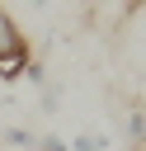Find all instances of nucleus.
Instances as JSON below:
<instances>
[{
	"instance_id": "1",
	"label": "nucleus",
	"mask_w": 146,
	"mask_h": 151,
	"mask_svg": "<svg viewBox=\"0 0 146 151\" xmlns=\"http://www.w3.org/2000/svg\"><path fill=\"white\" fill-rule=\"evenodd\" d=\"M24 42H28V38L19 33V24L9 19V9L0 5V57H9V52H14V47H24Z\"/></svg>"
},
{
	"instance_id": "2",
	"label": "nucleus",
	"mask_w": 146,
	"mask_h": 151,
	"mask_svg": "<svg viewBox=\"0 0 146 151\" xmlns=\"http://www.w3.org/2000/svg\"><path fill=\"white\" fill-rule=\"evenodd\" d=\"M28 61H33V57H28V42H24V47H14L9 57H0V80H19Z\"/></svg>"
},
{
	"instance_id": "3",
	"label": "nucleus",
	"mask_w": 146,
	"mask_h": 151,
	"mask_svg": "<svg viewBox=\"0 0 146 151\" xmlns=\"http://www.w3.org/2000/svg\"><path fill=\"white\" fill-rule=\"evenodd\" d=\"M127 146H132V151L146 146V113H141V109H132V118H127Z\"/></svg>"
},
{
	"instance_id": "4",
	"label": "nucleus",
	"mask_w": 146,
	"mask_h": 151,
	"mask_svg": "<svg viewBox=\"0 0 146 151\" xmlns=\"http://www.w3.org/2000/svg\"><path fill=\"white\" fill-rule=\"evenodd\" d=\"M104 146H108L104 132H80L75 142H66V151H104Z\"/></svg>"
},
{
	"instance_id": "5",
	"label": "nucleus",
	"mask_w": 146,
	"mask_h": 151,
	"mask_svg": "<svg viewBox=\"0 0 146 151\" xmlns=\"http://www.w3.org/2000/svg\"><path fill=\"white\" fill-rule=\"evenodd\" d=\"M33 151H66V142L57 132H42V137H33Z\"/></svg>"
},
{
	"instance_id": "6",
	"label": "nucleus",
	"mask_w": 146,
	"mask_h": 151,
	"mask_svg": "<svg viewBox=\"0 0 146 151\" xmlns=\"http://www.w3.org/2000/svg\"><path fill=\"white\" fill-rule=\"evenodd\" d=\"M5 142H9V146H33V132H24V127H5Z\"/></svg>"
},
{
	"instance_id": "7",
	"label": "nucleus",
	"mask_w": 146,
	"mask_h": 151,
	"mask_svg": "<svg viewBox=\"0 0 146 151\" xmlns=\"http://www.w3.org/2000/svg\"><path fill=\"white\" fill-rule=\"evenodd\" d=\"M33 5H38V9H42V5H47V0H33Z\"/></svg>"
}]
</instances>
